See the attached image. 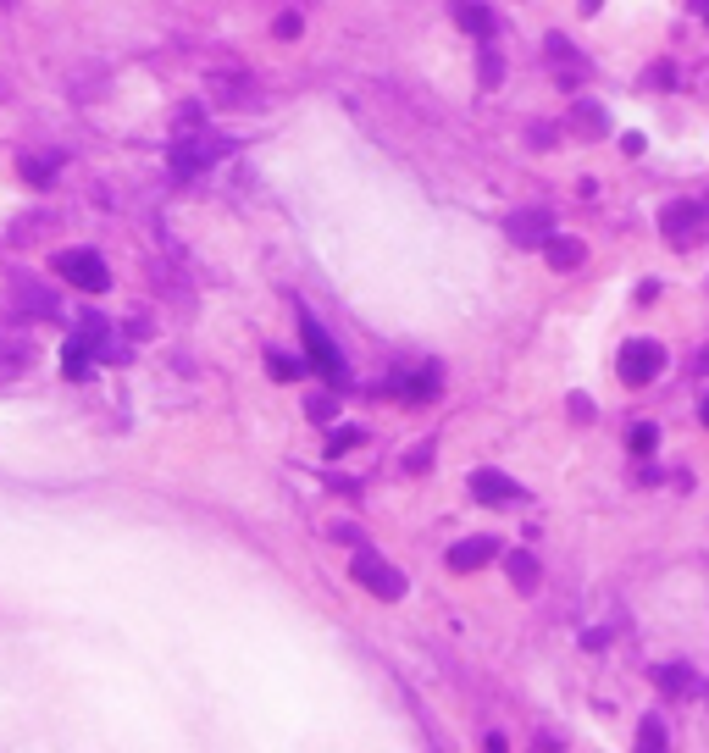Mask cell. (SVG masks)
<instances>
[{
    "mask_svg": "<svg viewBox=\"0 0 709 753\" xmlns=\"http://www.w3.org/2000/svg\"><path fill=\"white\" fill-rule=\"evenodd\" d=\"M228 150H233V144L228 139H211V133H200V139H178V144H172V172H178V178H194V172L217 167Z\"/></svg>",
    "mask_w": 709,
    "mask_h": 753,
    "instance_id": "obj_1",
    "label": "cell"
},
{
    "mask_svg": "<svg viewBox=\"0 0 709 753\" xmlns=\"http://www.w3.org/2000/svg\"><path fill=\"white\" fill-rule=\"evenodd\" d=\"M300 327H305V349H311L316 371H322L327 383H349V371H344V355H338V344L322 333V322H316V316L305 311V305H300Z\"/></svg>",
    "mask_w": 709,
    "mask_h": 753,
    "instance_id": "obj_2",
    "label": "cell"
},
{
    "mask_svg": "<svg viewBox=\"0 0 709 753\" xmlns=\"http://www.w3.org/2000/svg\"><path fill=\"white\" fill-rule=\"evenodd\" d=\"M704 205H687V200H676V205H665L660 211V228H665V239L676 244V250H693V244H704Z\"/></svg>",
    "mask_w": 709,
    "mask_h": 753,
    "instance_id": "obj_3",
    "label": "cell"
},
{
    "mask_svg": "<svg viewBox=\"0 0 709 753\" xmlns=\"http://www.w3.org/2000/svg\"><path fill=\"white\" fill-rule=\"evenodd\" d=\"M660 366H665V349L654 344V338H632V344L621 349V383H626V388L654 383V377H660Z\"/></svg>",
    "mask_w": 709,
    "mask_h": 753,
    "instance_id": "obj_4",
    "label": "cell"
},
{
    "mask_svg": "<svg viewBox=\"0 0 709 753\" xmlns=\"http://www.w3.org/2000/svg\"><path fill=\"white\" fill-rule=\"evenodd\" d=\"M349 571H355V582H361V587H372L377 598H405V576H399L394 565L383 560V554L361 549V554H355V565H349Z\"/></svg>",
    "mask_w": 709,
    "mask_h": 753,
    "instance_id": "obj_5",
    "label": "cell"
},
{
    "mask_svg": "<svg viewBox=\"0 0 709 753\" xmlns=\"http://www.w3.org/2000/svg\"><path fill=\"white\" fill-rule=\"evenodd\" d=\"M205 95L217 100V106H261V84H255L250 72H211L205 78Z\"/></svg>",
    "mask_w": 709,
    "mask_h": 753,
    "instance_id": "obj_6",
    "label": "cell"
},
{
    "mask_svg": "<svg viewBox=\"0 0 709 753\" xmlns=\"http://www.w3.org/2000/svg\"><path fill=\"white\" fill-rule=\"evenodd\" d=\"M56 272L67 277V283H78L84 294H100V288L111 283V277H106V261H100L95 250H67V255L56 261Z\"/></svg>",
    "mask_w": 709,
    "mask_h": 753,
    "instance_id": "obj_7",
    "label": "cell"
},
{
    "mask_svg": "<svg viewBox=\"0 0 709 753\" xmlns=\"http://www.w3.org/2000/svg\"><path fill=\"white\" fill-rule=\"evenodd\" d=\"M505 233H510L516 244H549V239H554V216L543 211V205H521V211H510Z\"/></svg>",
    "mask_w": 709,
    "mask_h": 753,
    "instance_id": "obj_8",
    "label": "cell"
},
{
    "mask_svg": "<svg viewBox=\"0 0 709 753\" xmlns=\"http://www.w3.org/2000/svg\"><path fill=\"white\" fill-rule=\"evenodd\" d=\"M471 493H477L482 504H521L527 499L521 482H510L505 471H477V477H471Z\"/></svg>",
    "mask_w": 709,
    "mask_h": 753,
    "instance_id": "obj_9",
    "label": "cell"
},
{
    "mask_svg": "<svg viewBox=\"0 0 709 753\" xmlns=\"http://www.w3.org/2000/svg\"><path fill=\"white\" fill-rule=\"evenodd\" d=\"M549 61L560 67L565 84H582V78H588V61L577 56V45H571L565 34H549Z\"/></svg>",
    "mask_w": 709,
    "mask_h": 753,
    "instance_id": "obj_10",
    "label": "cell"
},
{
    "mask_svg": "<svg viewBox=\"0 0 709 753\" xmlns=\"http://www.w3.org/2000/svg\"><path fill=\"white\" fill-rule=\"evenodd\" d=\"M17 305H23L28 316H56V311H61V299L50 294L45 283H34V277H23V283H17Z\"/></svg>",
    "mask_w": 709,
    "mask_h": 753,
    "instance_id": "obj_11",
    "label": "cell"
},
{
    "mask_svg": "<svg viewBox=\"0 0 709 753\" xmlns=\"http://www.w3.org/2000/svg\"><path fill=\"white\" fill-rule=\"evenodd\" d=\"M455 23L466 28V34H477V39H493V12L482 6V0H460V6H455Z\"/></svg>",
    "mask_w": 709,
    "mask_h": 753,
    "instance_id": "obj_12",
    "label": "cell"
},
{
    "mask_svg": "<svg viewBox=\"0 0 709 753\" xmlns=\"http://www.w3.org/2000/svg\"><path fill=\"white\" fill-rule=\"evenodd\" d=\"M488 554H493L488 538H466L449 549V565H455V571H477V565H488Z\"/></svg>",
    "mask_w": 709,
    "mask_h": 753,
    "instance_id": "obj_13",
    "label": "cell"
},
{
    "mask_svg": "<svg viewBox=\"0 0 709 753\" xmlns=\"http://www.w3.org/2000/svg\"><path fill=\"white\" fill-rule=\"evenodd\" d=\"M505 571H510V582H516L521 593H538V560H532L527 549H510Z\"/></svg>",
    "mask_w": 709,
    "mask_h": 753,
    "instance_id": "obj_14",
    "label": "cell"
},
{
    "mask_svg": "<svg viewBox=\"0 0 709 753\" xmlns=\"http://www.w3.org/2000/svg\"><path fill=\"white\" fill-rule=\"evenodd\" d=\"M582 255H588L582 250V239H549V266L554 272H577Z\"/></svg>",
    "mask_w": 709,
    "mask_h": 753,
    "instance_id": "obj_15",
    "label": "cell"
},
{
    "mask_svg": "<svg viewBox=\"0 0 709 753\" xmlns=\"http://www.w3.org/2000/svg\"><path fill=\"white\" fill-rule=\"evenodd\" d=\"M61 371H67L73 383H84V377H89V344H84V338H73V344L61 349Z\"/></svg>",
    "mask_w": 709,
    "mask_h": 753,
    "instance_id": "obj_16",
    "label": "cell"
},
{
    "mask_svg": "<svg viewBox=\"0 0 709 753\" xmlns=\"http://www.w3.org/2000/svg\"><path fill=\"white\" fill-rule=\"evenodd\" d=\"M660 687H665V693H676V698H682V693H698L693 665H665V670H660Z\"/></svg>",
    "mask_w": 709,
    "mask_h": 753,
    "instance_id": "obj_17",
    "label": "cell"
},
{
    "mask_svg": "<svg viewBox=\"0 0 709 753\" xmlns=\"http://www.w3.org/2000/svg\"><path fill=\"white\" fill-rule=\"evenodd\" d=\"M637 748H665V720L649 715L643 726H637Z\"/></svg>",
    "mask_w": 709,
    "mask_h": 753,
    "instance_id": "obj_18",
    "label": "cell"
},
{
    "mask_svg": "<svg viewBox=\"0 0 709 753\" xmlns=\"http://www.w3.org/2000/svg\"><path fill=\"white\" fill-rule=\"evenodd\" d=\"M23 178L28 183H50V178H56V161H50V156H28L23 161Z\"/></svg>",
    "mask_w": 709,
    "mask_h": 753,
    "instance_id": "obj_19",
    "label": "cell"
},
{
    "mask_svg": "<svg viewBox=\"0 0 709 753\" xmlns=\"http://www.w3.org/2000/svg\"><path fill=\"white\" fill-rule=\"evenodd\" d=\"M28 366V349H0V377H17Z\"/></svg>",
    "mask_w": 709,
    "mask_h": 753,
    "instance_id": "obj_20",
    "label": "cell"
},
{
    "mask_svg": "<svg viewBox=\"0 0 709 753\" xmlns=\"http://www.w3.org/2000/svg\"><path fill=\"white\" fill-rule=\"evenodd\" d=\"M266 366H272V377H283V383L300 377V360H289V355H266Z\"/></svg>",
    "mask_w": 709,
    "mask_h": 753,
    "instance_id": "obj_21",
    "label": "cell"
},
{
    "mask_svg": "<svg viewBox=\"0 0 709 753\" xmlns=\"http://www.w3.org/2000/svg\"><path fill=\"white\" fill-rule=\"evenodd\" d=\"M654 443H660V432H654L649 421H643V427H632V449H637V455H649Z\"/></svg>",
    "mask_w": 709,
    "mask_h": 753,
    "instance_id": "obj_22",
    "label": "cell"
},
{
    "mask_svg": "<svg viewBox=\"0 0 709 753\" xmlns=\"http://www.w3.org/2000/svg\"><path fill=\"white\" fill-rule=\"evenodd\" d=\"M305 410H311L316 421H333V416H338V410H333V399H327V394H311V399H305Z\"/></svg>",
    "mask_w": 709,
    "mask_h": 753,
    "instance_id": "obj_23",
    "label": "cell"
},
{
    "mask_svg": "<svg viewBox=\"0 0 709 753\" xmlns=\"http://www.w3.org/2000/svg\"><path fill=\"white\" fill-rule=\"evenodd\" d=\"M355 443H361V432H355V427H344V432L333 438V449H327V455H344V449H355Z\"/></svg>",
    "mask_w": 709,
    "mask_h": 753,
    "instance_id": "obj_24",
    "label": "cell"
},
{
    "mask_svg": "<svg viewBox=\"0 0 709 753\" xmlns=\"http://www.w3.org/2000/svg\"><path fill=\"white\" fill-rule=\"evenodd\" d=\"M577 122H582V128H588V133H599V128H604V111H593V106H577Z\"/></svg>",
    "mask_w": 709,
    "mask_h": 753,
    "instance_id": "obj_25",
    "label": "cell"
},
{
    "mask_svg": "<svg viewBox=\"0 0 709 753\" xmlns=\"http://www.w3.org/2000/svg\"><path fill=\"white\" fill-rule=\"evenodd\" d=\"M704 427H709V399H704Z\"/></svg>",
    "mask_w": 709,
    "mask_h": 753,
    "instance_id": "obj_26",
    "label": "cell"
},
{
    "mask_svg": "<svg viewBox=\"0 0 709 753\" xmlns=\"http://www.w3.org/2000/svg\"><path fill=\"white\" fill-rule=\"evenodd\" d=\"M704 216H709V200H704Z\"/></svg>",
    "mask_w": 709,
    "mask_h": 753,
    "instance_id": "obj_27",
    "label": "cell"
},
{
    "mask_svg": "<svg viewBox=\"0 0 709 753\" xmlns=\"http://www.w3.org/2000/svg\"><path fill=\"white\" fill-rule=\"evenodd\" d=\"M0 95H6V84H0Z\"/></svg>",
    "mask_w": 709,
    "mask_h": 753,
    "instance_id": "obj_28",
    "label": "cell"
}]
</instances>
